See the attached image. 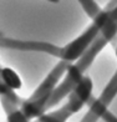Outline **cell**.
<instances>
[{
    "label": "cell",
    "mask_w": 117,
    "mask_h": 122,
    "mask_svg": "<svg viewBox=\"0 0 117 122\" xmlns=\"http://www.w3.org/2000/svg\"><path fill=\"white\" fill-rule=\"evenodd\" d=\"M0 76L5 85H6L10 90H20L23 87V81H21L19 74L14 71L10 67H4L0 71Z\"/></svg>",
    "instance_id": "cell-1"
},
{
    "label": "cell",
    "mask_w": 117,
    "mask_h": 122,
    "mask_svg": "<svg viewBox=\"0 0 117 122\" xmlns=\"http://www.w3.org/2000/svg\"><path fill=\"white\" fill-rule=\"evenodd\" d=\"M116 57H117V46H116Z\"/></svg>",
    "instance_id": "cell-2"
}]
</instances>
